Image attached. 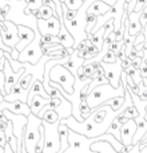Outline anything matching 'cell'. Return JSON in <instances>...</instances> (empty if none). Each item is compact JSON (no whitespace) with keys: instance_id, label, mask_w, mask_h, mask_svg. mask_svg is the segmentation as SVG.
<instances>
[{"instance_id":"8992f818","label":"cell","mask_w":147,"mask_h":153,"mask_svg":"<svg viewBox=\"0 0 147 153\" xmlns=\"http://www.w3.org/2000/svg\"><path fill=\"white\" fill-rule=\"evenodd\" d=\"M40 38H42V35L39 34V30H37V31H35L34 40L19 54L18 61L20 62V63L28 62V63H31V65H36L37 62L42 59L43 51H42V48H40Z\"/></svg>"},{"instance_id":"6da1fadb","label":"cell","mask_w":147,"mask_h":153,"mask_svg":"<svg viewBox=\"0 0 147 153\" xmlns=\"http://www.w3.org/2000/svg\"><path fill=\"white\" fill-rule=\"evenodd\" d=\"M26 0H0V11L4 20H8L16 26H24L37 31V20L32 15H26Z\"/></svg>"},{"instance_id":"836d02e7","label":"cell","mask_w":147,"mask_h":153,"mask_svg":"<svg viewBox=\"0 0 147 153\" xmlns=\"http://www.w3.org/2000/svg\"><path fill=\"white\" fill-rule=\"evenodd\" d=\"M102 62H103V63H110V65L115 63V62H116V55L111 50H108L107 53L104 54V56H103Z\"/></svg>"},{"instance_id":"83f0119b","label":"cell","mask_w":147,"mask_h":153,"mask_svg":"<svg viewBox=\"0 0 147 153\" xmlns=\"http://www.w3.org/2000/svg\"><path fill=\"white\" fill-rule=\"evenodd\" d=\"M62 4L66 5L67 10H71V11H79L83 5V0H64Z\"/></svg>"},{"instance_id":"ab89813d","label":"cell","mask_w":147,"mask_h":153,"mask_svg":"<svg viewBox=\"0 0 147 153\" xmlns=\"http://www.w3.org/2000/svg\"><path fill=\"white\" fill-rule=\"evenodd\" d=\"M132 146L134 145H127V146H123V149H122L119 153H130L131 152V149H132Z\"/></svg>"},{"instance_id":"ba28073f","label":"cell","mask_w":147,"mask_h":153,"mask_svg":"<svg viewBox=\"0 0 147 153\" xmlns=\"http://www.w3.org/2000/svg\"><path fill=\"white\" fill-rule=\"evenodd\" d=\"M100 66L104 70V76L107 78L108 83L114 87V89H118L121 86V75H122V66H121V61L116 59L115 63L110 65V63H103L100 62Z\"/></svg>"},{"instance_id":"9c48e42d","label":"cell","mask_w":147,"mask_h":153,"mask_svg":"<svg viewBox=\"0 0 147 153\" xmlns=\"http://www.w3.org/2000/svg\"><path fill=\"white\" fill-rule=\"evenodd\" d=\"M62 28L60 19L56 15L50 18L48 20H37V30L39 34L42 35H52V36H58L59 31Z\"/></svg>"},{"instance_id":"f1b7e54d","label":"cell","mask_w":147,"mask_h":153,"mask_svg":"<svg viewBox=\"0 0 147 153\" xmlns=\"http://www.w3.org/2000/svg\"><path fill=\"white\" fill-rule=\"evenodd\" d=\"M122 114H123L127 120H135V118H138V117H139V113H138L137 108H135L134 105L126 108L123 111H122Z\"/></svg>"},{"instance_id":"4316f807","label":"cell","mask_w":147,"mask_h":153,"mask_svg":"<svg viewBox=\"0 0 147 153\" xmlns=\"http://www.w3.org/2000/svg\"><path fill=\"white\" fill-rule=\"evenodd\" d=\"M4 58H5V61L10 63V66H11V69H12L13 73H19L21 69H23V63H20L19 61H15V59H12L8 53H4Z\"/></svg>"},{"instance_id":"3957f363","label":"cell","mask_w":147,"mask_h":153,"mask_svg":"<svg viewBox=\"0 0 147 153\" xmlns=\"http://www.w3.org/2000/svg\"><path fill=\"white\" fill-rule=\"evenodd\" d=\"M43 121L39 117L29 114L27 117V125L24 130V141H23V153H34L35 145L40 138V126Z\"/></svg>"},{"instance_id":"74e56055","label":"cell","mask_w":147,"mask_h":153,"mask_svg":"<svg viewBox=\"0 0 147 153\" xmlns=\"http://www.w3.org/2000/svg\"><path fill=\"white\" fill-rule=\"evenodd\" d=\"M121 66H122V70H127L130 66H131V61H130L129 58H126L124 61L121 62Z\"/></svg>"},{"instance_id":"f6af8a7d","label":"cell","mask_w":147,"mask_h":153,"mask_svg":"<svg viewBox=\"0 0 147 153\" xmlns=\"http://www.w3.org/2000/svg\"><path fill=\"white\" fill-rule=\"evenodd\" d=\"M3 101H4V94H3V93L0 91V103H1Z\"/></svg>"},{"instance_id":"7c38bea8","label":"cell","mask_w":147,"mask_h":153,"mask_svg":"<svg viewBox=\"0 0 147 153\" xmlns=\"http://www.w3.org/2000/svg\"><path fill=\"white\" fill-rule=\"evenodd\" d=\"M137 133V122L134 120H129L121 128V143L123 146L132 145V138Z\"/></svg>"},{"instance_id":"f546056e","label":"cell","mask_w":147,"mask_h":153,"mask_svg":"<svg viewBox=\"0 0 147 153\" xmlns=\"http://www.w3.org/2000/svg\"><path fill=\"white\" fill-rule=\"evenodd\" d=\"M40 15H42V19H40V20H48V19L52 18L54 15H56V12L54 11V8L47 7V5H43V7L40 8Z\"/></svg>"},{"instance_id":"484cf974","label":"cell","mask_w":147,"mask_h":153,"mask_svg":"<svg viewBox=\"0 0 147 153\" xmlns=\"http://www.w3.org/2000/svg\"><path fill=\"white\" fill-rule=\"evenodd\" d=\"M32 81H34V79H32V75H21L18 81V85L23 90L29 91V89H31V86H32Z\"/></svg>"},{"instance_id":"8fae6325","label":"cell","mask_w":147,"mask_h":153,"mask_svg":"<svg viewBox=\"0 0 147 153\" xmlns=\"http://www.w3.org/2000/svg\"><path fill=\"white\" fill-rule=\"evenodd\" d=\"M3 73H4V76H5L4 90H5V95H7V94H10V93H11L12 87L15 86L16 83H18L19 78H20V76L23 75L24 69H21L19 73H13V71H12V69H11V66H10V63H8V62L5 61L4 67H3Z\"/></svg>"},{"instance_id":"9a60e30c","label":"cell","mask_w":147,"mask_h":153,"mask_svg":"<svg viewBox=\"0 0 147 153\" xmlns=\"http://www.w3.org/2000/svg\"><path fill=\"white\" fill-rule=\"evenodd\" d=\"M111 5H108V4H106V3H103V1H94L91 5L88 7V10H87V12H86V15H95L96 18H99V16H103L104 13H107V12H110V10H111Z\"/></svg>"},{"instance_id":"e575fe53","label":"cell","mask_w":147,"mask_h":153,"mask_svg":"<svg viewBox=\"0 0 147 153\" xmlns=\"http://www.w3.org/2000/svg\"><path fill=\"white\" fill-rule=\"evenodd\" d=\"M139 23L140 26L145 28L147 26V5H145V8L142 10V12H140V18H139Z\"/></svg>"},{"instance_id":"1f68e13d","label":"cell","mask_w":147,"mask_h":153,"mask_svg":"<svg viewBox=\"0 0 147 153\" xmlns=\"http://www.w3.org/2000/svg\"><path fill=\"white\" fill-rule=\"evenodd\" d=\"M96 20L98 18L95 15H86V22H87V26H86V34L90 35L92 31V28L95 27V24H96Z\"/></svg>"},{"instance_id":"277c9868","label":"cell","mask_w":147,"mask_h":153,"mask_svg":"<svg viewBox=\"0 0 147 153\" xmlns=\"http://www.w3.org/2000/svg\"><path fill=\"white\" fill-rule=\"evenodd\" d=\"M50 82L58 83L62 86V89L67 93V94H72L74 93V85H75L76 78L63 65H56L50 70L48 74Z\"/></svg>"},{"instance_id":"4dcf8cb0","label":"cell","mask_w":147,"mask_h":153,"mask_svg":"<svg viewBox=\"0 0 147 153\" xmlns=\"http://www.w3.org/2000/svg\"><path fill=\"white\" fill-rule=\"evenodd\" d=\"M62 12H63V20L64 22H71L76 18V15H78V11L67 10L64 4H62Z\"/></svg>"},{"instance_id":"30bf717a","label":"cell","mask_w":147,"mask_h":153,"mask_svg":"<svg viewBox=\"0 0 147 153\" xmlns=\"http://www.w3.org/2000/svg\"><path fill=\"white\" fill-rule=\"evenodd\" d=\"M3 110H8L12 114H18V116H26L28 117L31 114V109L27 103L20 102V101H15V102H7V101H3L0 103V113Z\"/></svg>"},{"instance_id":"f35d334b","label":"cell","mask_w":147,"mask_h":153,"mask_svg":"<svg viewBox=\"0 0 147 153\" xmlns=\"http://www.w3.org/2000/svg\"><path fill=\"white\" fill-rule=\"evenodd\" d=\"M43 5H47V7H51V8H54V11H55V4H54L52 0H43Z\"/></svg>"},{"instance_id":"bcb514c9","label":"cell","mask_w":147,"mask_h":153,"mask_svg":"<svg viewBox=\"0 0 147 153\" xmlns=\"http://www.w3.org/2000/svg\"><path fill=\"white\" fill-rule=\"evenodd\" d=\"M130 1H131V0H124V3H126V4H129Z\"/></svg>"},{"instance_id":"e0dca14e","label":"cell","mask_w":147,"mask_h":153,"mask_svg":"<svg viewBox=\"0 0 147 153\" xmlns=\"http://www.w3.org/2000/svg\"><path fill=\"white\" fill-rule=\"evenodd\" d=\"M48 102H50V100H46V98L40 97V95H34V97H32V100L29 101L27 105H28L29 109H31V114H34V116L37 117L39 111L42 110V109L44 108Z\"/></svg>"},{"instance_id":"7402d4cb","label":"cell","mask_w":147,"mask_h":153,"mask_svg":"<svg viewBox=\"0 0 147 153\" xmlns=\"http://www.w3.org/2000/svg\"><path fill=\"white\" fill-rule=\"evenodd\" d=\"M121 128H122V124L116 118H114L110 128H108V130H107V134H111L116 141L121 143Z\"/></svg>"},{"instance_id":"7dc6e473","label":"cell","mask_w":147,"mask_h":153,"mask_svg":"<svg viewBox=\"0 0 147 153\" xmlns=\"http://www.w3.org/2000/svg\"><path fill=\"white\" fill-rule=\"evenodd\" d=\"M84 1H86V0H83V3H84Z\"/></svg>"},{"instance_id":"603a6c76","label":"cell","mask_w":147,"mask_h":153,"mask_svg":"<svg viewBox=\"0 0 147 153\" xmlns=\"http://www.w3.org/2000/svg\"><path fill=\"white\" fill-rule=\"evenodd\" d=\"M43 122H47V124H60V120H59V116L55 110H47L42 117Z\"/></svg>"},{"instance_id":"d6986e66","label":"cell","mask_w":147,"mask_h":153,"mask_svg":"<svg viewBox=\"0 0 147 153\" xmlns=\"http://www.w3.org/2000/svg\"><path fill=\"white\" fill-rule=\"evenodd\" d=\"M4 137H5V143L11 148L12 153H18V140H16V137L12 133V124L11 122H8V125L4 129Z\"/></svg>"},{"instance_id":"b9f144b4","label":"cell","mask_w":147,"mask_h":153,"mask_svg":"<svg viewBox=\"0 0 147 153\" xmlns=\"http://www.w3.org/2000/svg\"><path fill=\"white\" fill-rule=\"evenodd\" d=\"M143 120H145V121L147 122V106L145 108V116H143Z\"/></svg>"},{"instance_id":"5b68a950","label":"cell","mask_w":147,"mask_h":153,"mask_svg":"<svg viewBox=\"0 0 147 153\" xmlns=\"http://www.w3.org/2000/svg\"><path fill=\"white\" fill-rule=\"evenodd\" d=\"M99 141V137L98 138H87L82 134H78V133L70 130L68 133V149H66L63 153H96L92 152L90 149L91 144Z\"/></svg>"},{"instance_id":"d4e9b609","label":"cell","mask_w":147,"mask_h":153,"mask_svg":"<svg viewBox=\"0 0 147 153\" xmlns=\"http://www.w3.org/2000/svg\"><path fill=\"white\" fill-rule=\"evenodd\" d=\"M26 3H27V8L24 10L26 15H31L32 11L40 10L43 7V0H26Z\"/></svg>"},{"instance_id":"ee69618b","label":"cell","mask_w":147,"mask_h":153,"mask_svg":"<svg viewBox=\"0 0 147 153\" xmlns=\"http://www.w3.org/2000/svg\"><path fill=\"white\" fill-rule=\"evenodd\" d=\"M4 18H3V16H1V11H0V24H3V23H4Z\"/></svg>"},{"instance_id":"52a82bcc","label":"cell","mask_w":147,"mask_h":153,"mask_svg":"<svg viewBox=\"0 0 147 153\" xmlns=\"http://www.w3.org/2000/svg\"><path fill=\"white\" fill-rule=\"evenodd\" d=\"M0 36L1 40L7 47L15 48L19 43V35H18V26L11 22L5 20L3 24H0Z\"/></svg>"},{"instance_id":"4fadbf2b","label":"cell","mask_w":147,"mask_h":153,"mask_svg":"<svg viewBox=\"0 0 147 153\" xmlns=\"http://www.w3.org/2000/svg\"><path fill=\"white\" fill-rule=\"evenodd\" d=\"M18 35H19V43L16 45L15 48L19 51V53H21V51L34 40L35 32L32 31L31 28H28V27L18 26Z\"/></svg>"},{"instance_id":"44dd1931","label":"cell","mask_w":147,"mask_h":153,"mask_svg":"<svg viewBox=\"0 0 147 153\" xmlns=\"http://www.w3.org/2000/svg\"><path fill=\"white\" fill-rule=\"evenodd\" d=\"M104 31H106V28H104V26H103L102 28L99 30V31L94 32V34L87 35V40H88L91 45L96 46L99 50H102V46H103V35H104Z\"/></svg>"},{"instance_id":"2e32d148","label":"cell","mask_w":147,"mask_h":153,"mask_svg":"<svg viewBox=\"0 0 147 153\" xmlns=\"http://www.w3.org/2000/svg\"><path fill=\"white\" fill-rule=\"evenodd\" d=\"M83 63H84V61H83V59H80V58L78 56V51L74 50V53L71 54V55H70L68 62H66L63 66L66 67V69L68 70V71L71 73L74 76H75L76 73H78V70L80 69L82 66H83Z\"/></svg>"},{"instance_id":"7a4b0ae2","label":"cell","mask_w":147,"mask_h":153,"mask_svg":"<svg viewBox=\"0 0 147 153\" xmlns=\"http://www.w3.org/2000/svg\"><path fill=\"white\" fill-rule=\"evenodd\" d=\"M116 97H124V83L122 81H121V86H119L118 89H114L110 83L100 85V86L94 87V89L90 91L86 102L92 111L96 108L102 106L103 103H106L108 100H112V98H116Z\"/></svg>"},{"instance_id":"5bb4252c","label":"cell","mask_w":147,"mask_h":153,"mask_svg":"<svg viewBox=\"0 0 147 153\" xmlns=\"http://www.w3.org/2000/svg\"><path fill=\"white\" fill-rule=\"evenodd\" d=\"M4 101L7 102H15V101H20V102H24L27 103L28 101V91L27 90H23L18 83L12 87L10 94H7L4 97Z\"/></svg>"},{"instance_id":"7bdbcfd3","label":"cell","mask_w":147,"mask_h":153,"mask_svg":"<svg viewBox=\"0 0 147 153\" xmlns=\"http://www.w3.org/2000/svg\"><path fill=\"white\" fill-rule=\"evenodd\" d=\"M140 153H147V146H142L140 148Z\"/></svg>"},{"instance_id":"60d3db41","label":"cell","mask_w":147,"mask_h":153,"mask_svg":"<svg viewBox=\"0 0 147 153\" xmlns=\"http://www.w3.org/2000/svg\"><path fill=\"white\" fill-rule=\"evenodd\" d=\"M130 153H140V145L139 144H137V145L132 146V149H131V152Z\"/></svg>"},{"instance_id":"ffe728a7","label":"cell","mask_w":147,"mask_h":153,"mask_svg":"<svg viewBox=\"0 0 147 153\" xmlns=\"http://www.w3.org/2000/svg\"><path fill=\"white\" fill-rule=\"evenodd\" d=\"M90 149L96 153H118L107 141H96V143L91 144Z\"/></svg>"},{"instance_id":"d590c367","label":"cell","mask_w":147,"mask_h":153,"mask_svg":"<svg viewBox=\"0 0 147 153\" xmlns=\"http://www.w3.org/2000/svg\"><path fill=\"white\" fill-rule=\"evenodd\" d=\"M88 45H90V42L87 39H84V40H82V42H79L78 45H75L72 48L74 50H78V51H83V50H86Z\"/></svg>"},{"instance_id":"8d00e7d4","label":"cell","mask_w":147,"mask_h":153,"mask_svg":"<svg viewBox=\"0 0 147 153\" xmlns=\"http://www.w3.org/2000/svg\"><path fill=\"white\" fill-rule=\"evenodd\" d=\"M4 83H5V76H4V73H3V70H0V91H1L3 94H4V97H5Z\"/></svg>"},{"instance_id":"d6a6232c","label":"cell","mask_w":147,"mask_h":153,"mask_svg":"<svg viewBox=\"0 0 147 153\" xmlns=\"http://www.w3.org/2000/svg\"><path fill=\"white\" fill-rule=\"evenodd\" d=\"M79 111H80V117L83 118V121L87 118V117L91 114V109L88 108L86 101H80V105H79Z\"/></svg>"},{"instance_id":"cb8c5ba5","label":"cell","mask_w":147,"mask_h":153,"mask_svg":"<svg viewBox=\"0 0 147 153\" xmlns=\"http://www.w3.org/2000/svg\"><path fill=\"white\" fill-rule=\"evenodd\" d=\"M103 105H107L112 109L114 111H122V106L124 105V97H116V98H112V100H108L106 103Z\"/></svg>"},{"instance_id":"ac0fdd59","label":"cell","mask_w":147,"mask_h":153,"mask_svg":"<svg viewBox=\"0 0 147 153\" xmlns=\"http://www.w3.org/2000/svg\"><path fill=\"white\" fill-rule=\"evenodd\" d=\"M56 38H58V40H59V45L63 46V48H72L74 45H75V40H74L72 35L67 31L64 26H62L60 31H59Z\"/></svg>"}]
</instances>
